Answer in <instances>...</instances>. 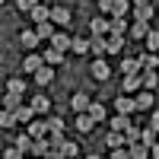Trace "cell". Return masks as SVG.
I'll return each instance as SVG.
<instances>
[{"instance_id": "17", "label": "cell", "mask_w": 159, "mask_h": 159, "mask_svg": "<svg viewBox=\"0 0 159 159\" xmlns=\"http://www.w3.org/2000/svg\"><path fill=\"white\" fill-rule=\"evenodd\" d=\"M121 86H124V92H137V89L143 86V80H140V73H127Z\"/></svg>"}, {"instance_id": "35", "label": "cell", "mask_w": 159, "mask_h": 159, "mask_svg": "<svg viewBox=\"0 0 159 159\" xmlns=\"http://www.w3.org/2000/svg\"><path fill=\"white\" fill-rule=\"evenodd\" d=\"M70 51H76V54H86V51H89V38H73V42H70Z\"/></svg>"}, {"instance_id": "47", "label": "cell", "mask_w": 159, "mask_h": 159, "mask_svg": "<svg viewBox=\"0 0 159 159\" xmlns=\"http://www.w3.org/2000/svg\"><path fill=\"white\" fill-rule=\"evenodd\" d=\"M150 127H156V130H159V111L153 115V121H150Z\"/></svg>"}, {"instance_id": "29", "label": "cell", "mask_w": 159, "mask_h": 159, "mask_svg": "<svg viewBox=\"0 0 159 159\" xmlns=\"http://www.w3.org/2000/svg\"><path fill=\"white\" fill-rule=\"evenodd\" d=\"M127 10H130L127 0H111V16H127Z\"/></svg>"}, {"instance_id": "43", "label": "cell", "mask_w": 159, "mask_h": 159, "mask_svg": "<svg viewBox=\"0 0 159 159\" xmlns=\"http://www.w3.org/2000/svg\"><path fill=\"white\" fill-rule=\"evenodd\" d=\"M108 156H111V159H130V150H127V147H118V150H111Z\"/></svg>"}, {"instance_id": "3", "label": "cell", "mask_w": 159, "mask_h": 159, "mask_svg": "<svg viewBox=\"0 0 159 159\" xmlns=\"http://www.w3.org/2000/svg\"><path fill=\"white\" fill-rule=\"evenodd\" d=\"M25 130H29L32 137H45V134H51V127H48V121H38V118H32V121L25 124Z\"/></svg>"}, {"instance_id": "46", "label": "cell", "mask_w": 159, "mask_h": 159, "mask_svg": "<svg viewBox=\"0 0 159 159\" xmlns=\"http://www.w3.org/2000/svg\"><path fill=\"white\" fill-rule=\"evenodd\" d=\"M99 7H102L105 13H111V0H99Z\"/></svg>"}, {"instance_id": "34", "label": "cell", "mask_w": 159, "mask_h": 159, "mask_svg": "<svg viewBox=\"0 0 159 159\" xmlns=\"http://www.w3.org/2000/svg\"><path fill=\"white\" fill-rule=\"evenodd\" d=\"M38 42H42V35H38V32H22V45H25V48H38Z\"/></svg>"}, {"instance_id": "14", "label": "cell", "mask_w": 159, "mask_h": 159, "mask_svg": "<svg viewBox=\"0 0 159 159\" xmlns=\"http://www.w3.org/2000/svg\"><path fill=\"white\" fill-rule=\"evenodd\" d=\"M140 64H143V67H150V70H156L159 67V54H156V51H140Z\"/></svg>"}, {"instance_id": "22", "label": "cell", "mask_w": 159, "mask_h": 159, "mask_svg": "<svg viewBox=\"0 0 159 159\" xmlns=\"http://www.w3.org/2000/svg\"><path fill=\"white\" fill-rule=\"evenodd\" d=\"M121 70H124V73H140L143 64H140V57H124V61H121Z\"/></svg>"}, {"instance_id": "2", "label": "cell", "mask_w": 159, "mask_h": 159, "mask_svg": "<svg viewBox=\"0 0 159 159\" xmlns=\"http://www.w3.org/2000/svg\"><path fill=\"white\" fill-rule=\"evenodd\" d=\"M42 67H45V57H42V54H29V57L22 61V70H25V73H38Z\"/></svg>"}, {"instance_id": "13", "label": "cell", "mask_w": 159, "mask_h": 159, "mask_svg": "<svg viewBox=\"0 0 159 159\" xmlns=\"http://www.w3.org/2000/svg\"><path fill=\"white\" fill-rule=\"evenodd\" d=\"M92 124H96V121H92V115H89V111H80V115H76V130H80V134L92 130Z\"/></svg>"}, {"instance_id": "49", "label": "cell", "mask_w": 159, "mask_h": 159, "mask_svg": "<svg viewBox=\"0 0 159 159\" xmlns=\"http://www.w3.org/2000/svg\"><path fill=\"white\" fill-rule=\"evenodd\" d=\"M150 3V0H134V7H147Z\"/></svg>"}, {"instance_id": "5", "label": "cell", "mask_w": 159, "mask_h": 159, "mask_svg": "<svg viewBox=\"0 0 159 159\" xmlns=\"http://www.w3.org/2000/svg\"><path fill=\"white\" fill-rule=\"evenodd\" d=\"M124 130H108V137H105V147L108 150H118V147H124Z\"/></svg>"}, {"instance_id": "15", "label": "cell", "mask_w": 159, "mask_h": 159, "mask_svg": "<svg viewBox=\"0 0 159 159\" xmlns=\"http://www.w3.org/2000/svg\"><path fill=\"white\" fill-rule=\"evenodd\" d=\"M51 76H54V67H51V64H45V67L38 70V73H32V80H35L38 86H45V83H51Z\"/></svg>"}, {"instance_id": "16", "label": "cell", "mask_w": 159, "mask_h": 159, "mask_svg": "<svg viewBox=\"0 0 159 159\" xmlns=\"http://www.w3.org/2000/svg\"><path fill=\"white\" fill-rule=\"evenodd\" d=\"M115 105H118V111H121V115H130V111H137V99H130V96H121Z\"/></svg>"}, {"instance_id": "19", "label": "cell", "mask_w": 159, "mask_h": 159, "mask_svg": "<svg viewBox=\"0 0 159 159\" xmlns=\"http://www.w3.org/2000/svg\"><path fill=\"white\" fill-rule=\"evenodd\" d=\"M130 38H134V42H137V38H147V32H150V25L147 22H140V19H134V25H130Z\"/></svg>"}, {"instance_id": "26", "label": "cell", "mask_w": 159, "mask_h": 159, "mask_svg": "<svg viewBox=\"0 0 159 159\" xmlns=\"http://www.w3.org/2000/svg\"><path fill=\"white\" fill-rule=\"evenodd\" d=\"M54 25H57V22H51V19H48V22H38V29H35V32H38V35H42V38H48V42H51V35H54V32H57V29H54Z\"/></svg>"}, {"instance_id": "6", "label": "cell", "mask_w": 159, "mask_h": 159, "mask_svg": "<svg viewBox=\"0 0 159 159\" xmlns=\"http://www.w3.org/2000/svg\"><path fill=\"white\" fill-rule=\"evenodd\" d=\"M70 42H73V38L64 35V32H54V35H51V48H57V51H70Z\"/></svg>"}, {"instance_id": "27", "label": "cell", "mask_w": 159, "mask_h": 159, "mask_svg": "<svg viewBox=\"0 0 159 159\" xmlns=\"http://www.w3.org/2000/svg\"><path fill=\"white\" fill-rule=\"evenodd\" d=\"M130 127V118L127 115H121V111H118L115 118H111V130H127Z\"/></svg>"}, {"instance_id": "20", "label": "cell", "mask_w": 159, "mask_h": 159, "mask_svg": "<svg viewBox=\"0 0 159 159\" xmlns=\"http://www.w3.org/2000/svg\"><path fill=\"white\" fill-rule=\"evenodd\" d=\"M13 115L19 118V124H29V121H32V118H35L38 111L32 108V105H19V111H13Z\"/></svg>"}, {"instance_id": "31", "label": "cell", "mask_w": 159, "mask_h": 159, "mask_svg": "<svg viewBox=\"0 0 159 159\" xmlns=\"http://www.w3.org/2000/svg\"><path fill=\"white\" fill-rule=\"evenodd\" d=\"M127 42H124V35H108V54H115V51H121Z\"/></svg>"}, {"instance_id": "50", "label": "cell", "mask_w": 159, "mask_h": 159, "mask_svg": "<svg viewBox=\"0 0 159 159\" xmlns=\"http://www.w3.org/2000/svg\"><path fill=\"white\" fill-rule=\"evenodd\" d=\"M156 73H159V67H156Z\"/></svg>"}, {"instance_id": "33", "label": "cell", "mask_w": 159, "mask_h": 159, "mask_svg": "<svg viewBox=\"0 0 159 159\" xmlns=\"http://www.w3.org/2000/svg\"><path fill=\"white\" fill-rule=\"evenodd\" d=\"M147 51H159V29L147 32Z\"/></svg>"}, {"instance_id": "44", "label": "cell", "mask_w": 159, "mask_h": 159, "mask_svg": "<svg viewBox=\"0 0 159 159\" xmlns=\"http://www.w3.org/2000/svg\"><path fill=\"white\" fill-rule=\"evenodd\" d=\"M61 156H76V143H67V140H64V147H61Z\"/></svg>"}, {"instance_id": "11", "label": "cell", "mask_w": 159, "mask_h": 159, "mask_svg": "<svg viewBox=\"0 0 159 159\" xmlns=\"http://www.w3.org/2000/svg\"><path fill=\"white\" fill-rule=\"evenodd\" d=\"M89 32H92V35H108V19H105V16H96V19L89 22Z\"/></svg>"}, {"instance_id": "30", "label": "cell", "mask_w": 159, "mask_h": 159, "mask_svg": "<svg viewBox=\"0 0 159 159\" xmlns=\"http://www.w3.org/2000/svg\"><path fill=\"white\" fill-rule=\"evenodd\" d=\"M134 99H137V111H147L150 105H153V96H150V89H147V92H140V96H134Z\"/></svg>"}, {"instance_id": "24", "label": "cell", "mask_w": 159, "mask_h": 159, "mask_svg": "<svg viewBox=\"0 0 159 159\" xmlns=\"http://www.w3.org/2000/svg\"><path fill=\"white\" fill-rule=\"evenodd\" d=\"M32 143H35V137L29 134V130H25V134H19V137H16V147H19L22 153H32Z\"/></svg>"}, {"instance_id": "40", "label": "cell", "mask_w": 159, "mask_h": 159, "mask_svg": "<svg viewBox=\"0 0 159 159\" xmlns=\"http://www.w3.org/2000/svg\"><path fill=\"white\" fill-rule=\"evenodd\" d=\"M3 156H7V159H19V156H25V153L16 147V143H13V147H3Z\"/></svg>"}, {"instance_id": "37", "label": "cell", "mask_w": 159, "mask_h": 159, "mask_svg": "<svg viewBox=\"0 0 159 159\" xmlns=\"http://www.w3.org/2000/svg\"><path fill=\"white\" fill-rule=\"evenodd\" d=\"M48 105H51V102H48L45 96H32V108H35L38 115H42V111H48Z\"/></svg>"}, {"instance_id": "12", "label": "cell", "mask_w": 159, "mask_h": 159, "mask_svg": "<svg viewBox=\"0 0 159 159\" xmlns=\"http://www.w3.org/2000/svg\"><path fill=\"white\" fill-rule=\"evenodd\" d=\"M19 105H22V96H19V92H7V96H3V108H7V111H19Z\"/></svg>"}, {"instance_id": "45", "label": "cell", "mask_w": 159, "mask_h": 159, "mask_svg": "<svg viewBox=\"0 0 159 159\" xmlns=\"http://www.w3.org/2000/svg\"><path fill=\"white\" fill-rule=\"evenodd\" d=\"M48 127H51V130H64V124H61V115H57V118H48Z\"/></svg>"}, {"instance_id": "25", "label": "cell", "mask_w": 159, "mask_h": 159, "mask_svg": "<svg viewBox=\"0 0 159 159\" xmlns=\"http://www.w3.org/2000/svg\"><path fill=\"white\" fill-rule=\"evenodd\" d=\"M32 19H35V25H38V22H48V19H51V10H48L45 3H38V7L32 10Z\"/></svg>"}, {"instance_id": "4", "label": "cell", "mask_w": 159, "mask_h": 159, "mask_svg": "<svg viewBox=\"0 0 159 159\" xmlns=\"http://www.w3.org/2000/svg\"><path fill=\"white\" fill-rule=\"evenodd\" d=\"M140 80H143V86H147L150 92L159 86V73H156V70H150V67H143V70H140Z\"/></svg>"}, {"instance_id": "18", "label": "cell", "mask_w": 159, "mask_h": 159, "mask_svg": "<svg viewBox=\"0 0 159 159\" xmlns=\"http://www.w3.org/2000/svg\"><path fill=\"white\" fill-rule=\"evenodd\" d=\"M48 153H51V140L35 137V143H32V156H48Z\"/></svg>"}, {"instance_id": "7", "label": "cell", "mask_w": 159, "mask_h": 159, "mask_svg": "<svg viewBox=\"0 0 159 159\" xmlns=\"http://www.w3.org/2000/svg\"><path fill=\"white\" fill-rule=\"evenodd\" d=\"M127 150H130V159H147L150 156V147L143 140H137V143H127Z\"/></svg>"}, {"instance_id": "9", "label": "cell", "mask_w": 159, "mask_h": 159, "mask_svg": "<svg viewBox=\"0 0 159 159\" xmlns=\"http://www.w3.org/2000/svg\"><path fill=\"white\" fill-rule=\"evenodd\" d=\"M130 29V25L124 22V16H111V22H108V35H124Z\"/></svg>"}, {"instance_id": "38", "label": "cell", "mask_w": 159, "mask_h": 159, "mask_svg": "<svg viewBox=\"0 0 159 159\" xmlns=\"http://www.w3.org/2000/svg\"><path fill=\"white\" fill-rule=\"evenodd\" d=\"M140 134H143V130H140V127H134V124H130V127L124 130V140H127V143H137V140H140Z\"/></svg>"}, {"instance_id": "10", "label": "cell", "mask_w": 159, "mask_h": 159, "mask_svg": "<svg viewBox=\"0 0 159 159\" xmlns=\"http://www.w3.org/2000/svg\"><path fill=\"white\" fill-rule=\"evenodd\" d=\"M51 22L67 25V22H70V10H64V7H51Z\"/></svg>"}, {"instance_id": "8", "label": "cell", "mask_w": 159, "mask_h": 159, "mask_svg": "<svg viewBox=\"0 0 159 159\" xmlns=\"http://www.w3.org/2000/svg\"><path fill=\"white\" fill-rule=\"evenodd\" d=\"M92 76H96V80H108V76H111L108 64H105L102 57H96V61H92Z\"/></svg>"}, {"instance_id": "42", "label": "cell", "mask_w": 159, "mask_h": 159, "mask_svg": "<svg viewBox=\"0 0 159 159\" xmlns=\"http://www.w3.org/2000/svg\"><path fill=\"white\" fill-rule=\"evenodd\" d=\"M22 89H25L22 80H10V83H7V92H19V96H22Z\"/></svg>"}, {"instance_id": "23", "label": "cell", "mask_w": 159, "mask_h": 159, "mask_svg": "<svg viewBox=\"0 0 159 159\" xmlns=\"http://www.w3.org/2000/svg\"><path fill=\"white\" fill-rule=\"evenodd\" d=\"M45 64H51V67H57V64H64V51H57V48H51V51H45Z\"/></svg>"}, {"instance_id": "1", "label": "cell", "mask_w": 159, "mask_h": 159, "mask_svg": "<svg viewBox=\"0 0 159 159\" xmlns=\"http://www.w3.org/2000/svg\"><path fill=\"white\" fill-rule=\"evenodd\" d=\"M89 51H92V54H108V35H92L89 38Z\"/></svg>"}, {"instance_id": "36", "label": "cell", "mask_w": 159, "mask_h": 159, "mask_svg": "<svg viewBox=\"0 0 159 159\" xmlns=\"http://www.w3.org/2000/svg\"><path fill=\"white\" fill-rule=\"evenodd\" d=\"M89 115H92V121H102V118H105V105L89 102Z\"/></svg>"}, {"instance_id": "39", "label": "cell", "mask_w": 159, "mask_h": 159, "mask_svg": "<svg viewBox=\"0 0 159 159\" xmlns=\"http://www.w3.org/2000/svg\"><path fill=\"white\" fill-rule=\"evenodd\" d=\"M156 134H159L156 127H147V130H143V134H140V140L147 143V147H153V143H156Z\"/></svg>"}, {"instance_id": "41", "label": "cell", "mask_w": 159, "mask_h": 159, "mask_svg": "<svg viewBox=\"0 0 159 159\" xmlns=\"http://www.w3.org/2000/svg\"><path fill=\"white\" fill-rule=\"evenodd\" d=\"M16 7H19L22 13H32V10L38 7V0H16Z\"/></svg>"}, {"instance_id": "48", "label": "cell", "mask_w": 159, "mask_h": 159, "mask_svg": "<svg viewBox=\"0 0 159 159\" xmlns=\"http://www.w3.org/2000/svg\"><path fill=\"white\" fill-rule=\"evenodd\" d=\"M150 156H156V159H159V143H153V147H150Z\"/></svg>"}, {"instance_id": "32", "label": "cell", "mask_w": 159, "mask_h": 159, "mask_svg": "<svg viewBox=\"0 0 159 159\" xmlns=\"http://www.w3.org/2000/svg\"><path fill=\"white\" fill-rule=\"evenodd\" d=\"M16 124H19V118L3 108V115H0V127H16Z\"/></svg>"}, {"instance_id": "28", "label": "cell", "mask_w": 159, "mask_h": 159, "mask_svg": "<svg viewBox=\"0 0 159 159\" xmlns=\"http://www.w3.org/2000/svg\"><path fill=\"white\" fill-rule=\"evenodd\" d=\"M134 19L150 22V19H153V7H150V3H147V7H134Z\"/></svg>"}, {"instance_id": "21", "label": "cell", "mask_w": 159, "mask_h": 159, "mask_svg": "<svg viewBox=\"0 0 159 159\" xmlns=\"http://www.w3.org/2000/svg\"><path fill=\"white\" fill-rule=\"evenodd\" d=\"M70 108H73L76 115H80V111H89V99L83 96V92H76V96L70 99Z\"/></svg>"}]
</instances>
